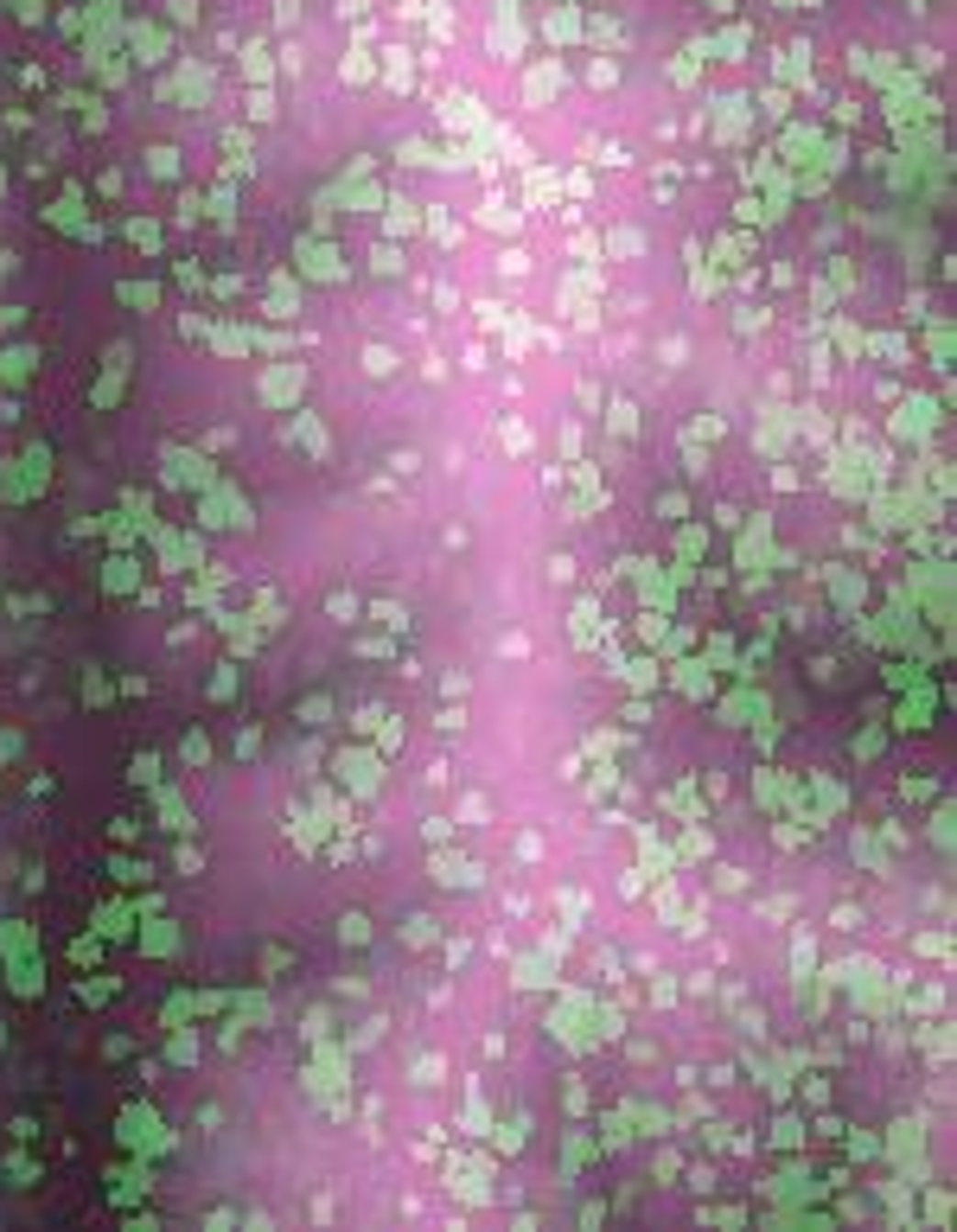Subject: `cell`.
Here are the masks:
<instances>
[{
    "label": "cell",
    "instance_id": "6da1fadb",
    "mask_svg": "<svg viewBox=\"0 0 957 1232\" xmlns=\"http://www.w3.org/2000/svg\"><path fill=\"white\" fill-rule=\"evenodd\" d=\"M339 773L351 792H377V760L371 754H339Z\"/></svg>",
    "mask_w": 957,
    "mask_h": 1232
},
{
    "label": "cell",
    "instance_id": "7a4b0ae2",
    "mask_svg": "<svg viewBox=\"0 0 957 1232\" xmlns=\"http://www.w3.org/2000/svg\"><path fill=\"white\" fill-rule=\"evenodd\" d=\"M339 939H345V946H364V939H371V920H364V913H345Z\"/></svg>",
    "mask_w": 957,
    "mask_h": 1232
},
{
    "label": "cell",
    "instance_id": "3957f363",
    "mask_svg": "<svg viewBox=\"0 0 957 1232\" xmlns=\"http://www.w3.org/2000/svg\"><path fill=\"white\" fill-rule=\"evenodd\" d=\"M122 300H128V307H153V300H160V287H147V281H128V287H122Z\"/></svg>",
    "mask_w": 957,
    "mask_h": 1232
},
{
    "label": "cell",
    "instance_id": "277c9868",
    "mask_svg": "<svg viewBox=\"0 0 957 1232\" xmlns=\"http://www.w3.org/2000/svg\"><path fill=\"white\" fill-rule=\"evenodd\" d=\"M26 371H32V352H6L0 358V377H26Z\"/></svg>",
    "mask_w": 957,
    "mask_h": 1232
},
{
    "label": "cell",
    "instance_id": "5b68a950",
    "mask_svg": "<svg viewBox=\"0 0 957 1232\" xmlns=\"http://www.w3.org/2000/svg\"><path fill=\"white\" fill-rule=\"evenodd\" d=\"M153 773H160V760H153V754H140V760H135V786H153Z\"/></svg>",
    "mask_w": 957,
    "mask_h": 1232
},
{
    "label": "cell",
    "instance_id": "8992f818",
    "mask_svg": "<svg viewBox=\"0 0 957 1232\" xmlns=\"http://www.w3.org/2000/svg\"><path fill=\"white\" fill-rule=\"evenodd\" d=\"M364 364H371V377H390L396 364H390V352H364Z\"/></svg>",
    "mask_w": 957,
    "mask_h": 1232
}]
</instances>
